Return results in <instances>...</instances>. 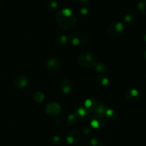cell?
I'll return each instance as SVG.
<instances>
[{
    "instance_id": "obj_1",
    "label": "cell",
    "mask_w": 146,
    "mask_h": 146,
    "mask_svg": "<svg viewBox=\"0 0 146 146\" xmlns=\"http://www.w3.org/2000/svg\"><path fill=\"white\" fill-rule=\"evenodd\" d=\"M56 21L58 25L63 29H71L76 23V17L71 9L64 8L56 13Z\"/></svg>"
},
{
    "instance_id": "obj_2",
    "label": "cell",
    "mask_w": 146,
    "mask_h": 146,
    "mask_svg": "<svg viewBox=\"0 0 146 146\" xmlns=\"http://www.w3.org/2000/svg\"><path fill=\"white\" fill-rule=\"evenodd\" d=\"M77 62L80 66L86 68L94 67L97 62L95 55L89 52H86L79 54L77 59Z\"/></svg>"
},
{
    "instance_id": "obj_3",
    "label": "cell",
    "mask_w": 146,
    "mask_h": 146,
    "mask_svg": "<svg viewBox=\"0 0 146 146\" xmlns=\"http://www.w3.org/2000/svg\"><path fill=\"white\" fill-rule=\"evenodd\" d=\"M124 29V24L121 21H114L108 26L107 34L111 38H116L123 34Z\"/></svg>"
},
{
    "instance_id": "obj_4",
    "label": "cell",
    "mask_w": 146,
    "mask_h": 146,
    "mask_svg": "<svg viewBox=\"0 0 146 146\" xmlns=\"http://www.w3.org/2000/svg\"><path fill=\"white\" fill-rule=\"evenodd\" d=\"M71 44L76 47H84L88 42V38L85 34L81 32H75L70 37Z\"/></svg>"
},
{
    "instance_id": "obj_5",
    "label": "cell",
    "mask_w": 146,
    "mask_h": 146,
    "mask_svg": "<svg viewBox=\"0 0 146 146\" xmlns=\"http://www.w3.org/2000/svg\"><path fill=\"white\" fill-rule=\"evenodd\" d=\"M106 118L104 115L95 113L90 120V125L95 129H101L106 124Z\"/></svg>"
},
{
    "instance_id": "obj_6",
    "label": "cell",
    "mask_w": 146,
    "mask_h": 146,
    "mask_svg": "<svg viewBox=\"0 0 146 146\" xmlns=\"http://www.w3.org/2000/svg\"><path fill=\"white\" fill-rule=\"evenodd\" d=\"M61 62L58 60L57 57H52L48 60L46 64L47 69H48V72L52 74H55V73L58 72V70L61 68Z\"/></svg>"
},
{
    "instance_id": "obj_7",
    "label": "cell",
    "mask_w": 146,
    "mask_h": 146,
    "mask_svg": "<svg viewBox=\"0 0 146 146\" xmlns=\"http://www.w3.org/2000/svg\"><path fill=\"white\" fill-rule=\"evenodd\" d=\"M80 137L81 135L79 132L76 129H72L66 133V140L69 145H74L79 141Z\"/></svg>"
},
{
    "instance_id": "obj_8",
    "label": "cell",
    "mask_w": 146,
    "mask_h": 146,
    "mask_svg": "<svg viewBox=\"0 0 146 146\" xmlns=\"http://www.w3.org/2000/svg\"><path fill=\"white\" fill-rule=\"evenodd\" d=\"M29 84V78L24 74H19L14 77L13 84L17 89H23L27 87Z\"/></svg>"
},
{
    "instance_id": "obj_9",
    "label": "cell",
    "mask_w": 146,
    "mask_h": 146,
    "mask_svg": "<svg viewBox=\"0 0 146 146\" xmlns=\"http://www.w3.org/2000/svg\"><path fill=\"white\" fill-rule=\"evenodd\" d=\"M46 113L48 115L51 116H56L60 114L61 111V107L58 103L55 102H49L46 105L45 109Z\"/></svg>"
},
{
    "instance_id": "obj_10",
    "label": "cell",
    "mask_w": 146,
    "mask_h": 146,
    "mask_svg": "<svg viewBox=\"0 0 146 146\" xmlns=\"http://www.w3.org/2000/svg\"><path fill=\"white\" fill-rule=\"evenodd\" d=\"M84 107L88 113H95L97 107L98 105V100L94 97H90L87 98L84 102Z\"/></svg>"
},
{
    "instance_id": "obj_11",
    "label": "cell",
    "mask_w": 146,
    "mask_h": 146,
    "mask_svg": "<svg viewBox=\"0 0 146 146\" xmlns=\"http://www.w3.org/2000/svg\"><path fill=\"white\" fill-rule=\"evenodd\" d=\"M59 87L61 91L64 94H68L73 89V83L68 79H64L60 82Z\"/></svg>"
},
{
    "instance_id": "obj_12",
    "label": "cell",
    "mask_w": 146,
    "mask_h": 146,
    "mask_svg": "<svg viewBox=\"0 0 146 146\" xmlns=\"http://www.w3.org/2000/svg\"><path fill=\"white\" fill-rule=\"evenodd\" d=\"M125 97L130 102H136L140 97V92L137 89L131 88L128 89L125 92Z\"/></svg>"
},
{
    "instance_id": "obj_13",
    "label": "cell",
    "mask_w": 146,
    "mask_h": 146,
    "mask_svg": "<svg viewBox=\"0 0 146 146\" xmlns=\"http://www.w3.org/2000/svg\"><path fill=\"white\" fill-rule=\"evenodd\" d=\"M117 116H118V115H117L116 112L114 110H113V109L110 108L107 109L105 114H104V117H105L106 120L110 122L114 121V120H116Z\"/></svg>"
},
{
    "instance_id": "obj_14",
    "label": "cell",
    "mask_w": 146,
    "mask_h": 146,
    "mask_svg": "<svg viewBox=\"0 0 146 146\" xmlns=\"http://www.w3.org/2000/svg\"><path fill=\"white\" fill-rule=\"evenodd\" d=\"M96 82L99 85L105 87L109 84V78L108 76L106 75L104 73H101L98 75L96 78Z\"/></svg>"
},
{
    "instance_id": "obj_15",
    "label": "cell",
    "mask_w": 146,
    "mask_h": 146,
    "mask_svg": "<svg viewBox=\"0 0 146 146\" xmlns=\"http://www.w3.org/2000/svg\"><path fill=\"white\" fill-rule=\"evenodd\" d=\"M79 119V117H78V115L76 114V113H71V114L68 115V116L67 117V124L69 126L75 125L78 122Z\"/></svg>"
},
{
    "instance_id": "obj_16",
    "label": "cell",
    "mask_w": 146,
    "mask_h": 146,
    "mask_svg": "<svg viewBox=\"0 0 146 146\" xmlns=\"http://www.w3.org/2000/svg\"><path fill=\"white\" fill-rule=\"evenodd\" d=\"M68 42V37L66 35H60L57 37L54 40V43L56 44L57 46H64Z\"/></svg>"
},
{
    "instance_id": "obj_17",
    "label": "cell",
    "mask_w": 146,
    "mask_h": 146,
    "mask_svg": "<svg viewBox=\"0 0 146 146\" xmlns=\"http://www.w3.org/2000/svg\"><path fill=\"white\" fill-rule=\"evenodd\" d=\"M46 8L50 11H55L58 8V4L54 0H47L45 2Z\"/></svg>"
},
{
    "instance_id": "obj_18",
    "label": "cell",
    "mask_w": 146,
    "mask_h": 146,
    "mask_svg": "<svg viewBox=\"0 0 146 146\" xmlns=\"http://www.w3.org/2000/svg\"><path fill=\"white\" fill-rule=\"evenodd\" d=\"M124 20H125V22L127 23H133L138 19V16L137 14H134V13H130V14H125V17H124Z\"/></svg>"
},
{
    "instance_id": "obj_19",
    "label": "cell",
    "mask_w": 146,
    "mask_h": 146,
    "mask_svg": "<svg viewBox=\"0 0 146 146\" xmlns=\"http://www.w3.org/2000/svg\"><path fill=\"white\" fill-rule=\"evenodd\" d=\"M33 98L35 100L36 102H42L43 100L45 98V96H44V94L41 91H36L33 94Z\"/></svg>"
},
{
    "instance_id": "obj_20",
    "label": "cell",
    "mask_w": 146,
    "mask_h": 146,
    "mask_svg": "<svg viewBox=\"0 0 146 146\" xmlns=\"http://www.w3.org/2000/svg\"><path fill=\"white\" fill-rule=\"evenodd\" d=\"M89 144L91 146H104L102 140L98 137H93L90 140Z\"/></svg>"
},
{
    "instance_id": "obj_21",
    "label": "cell",
    "mask_w": 146,
    "mask_h": 146,
    "mask_svg": "<svg viewBox=\"0 0 146 146\" xmlns=\"http://www.w3.org/2000/svg\"><path fill=\"white\" fill-rule=\"evenodd\" d=\"M138 9L143 15L146 16V0H141L138 3Z\"/></svg>"
},
{
    "instance_id": "obj_22",
    "label": "cell",
    "mask_w": 146,
    "mask_h": 146,
    "mask_svg": "<svg viewBox=\"0 0 146 146\" xmlns=\"http://www.w3.org/2000/svg\"><path fill=\"white\" fill-rule=\"evenodd\" d=\"M94 70L98 73H104L106 70V66L102 62H96V64L94 66Z\"/></svg>"
},
{
    "instance_id": "obj_23",
    "label": "cell",
    "mask_w": 146,
    "mask_h": 146,
    "mask_svg": "<svg viewBox=\"0 0 146 146\" xmlns=\"http://www.w3.org/2000/svg\"><path fill=\"white\" fill-rule=\"evenodd\" d=\"M88 112L86 110L84 107H79L76 110V114L78 115L80 119L85 118L87 116V115H88Z\"/></svg>"
},
{
    "instance_id": "obj_24",
    "label": "cell",
    "mask_w": 146,
    "mask_h": 146,
    "mask_svg": "<svg viewBox=\"0 0 146 146\" xmlns=\"http://www.w3.org/2000/svg\"><path fill=\"white\" fill-rule=\"evenodd\" d=\"M107 109H108L107 106L105 104H104V103H101V104H98V107H97V108H96V110L95 113H98V114H101V115H104V114H105V113H106V111Z\"/></svg>"
},
{
    "instance_id": "obj_25",
    "label": "cell",
    "mask_w": 146,
    "mask_h": 146,
    "mask_svg": "<svg viewBox=\"0 0 146 146\" xmlns=\"http://www.w3.org/2000/svg\"><path fill=\"white\" fill-rule=\"evenodd\" d=\"M52 142L54 143H55V144L56 145H58L60 144V143H61V137H59L58 135H54V137H52Z\"/></svg>"
},
{
    "instance_id": "obj_26",
    "label": "cell",
    "mask_w": 146,
    "mask_h": 146,
    "mask_svg": "<svg viewBox=\"0 0 146 146\" xmlns=\"http://www.w3.org/2000/svg\"><path fill=\"white\" fill-rule=\"evenodd\" d=\"M88 11L86 8H82L81 9V10H80V14H81V16H83V17L86 16L87 14H88Z\"/></svg>"
},
{
    "instance_id": "obj_27",
    "label": "cell",
    "mask_w": 146,
    "mask_h": 146,
    "mask_svg": "<svg viewBox=\"0 0 146 146\" xmlns=\"http://www.w3.org/2000/svg\"><path fill=\"white\" fill-rule=\"evenodd\" d=\"M80 4H82V5H86V4H88L90 0H76Z\"/></svg>"
},
{
    "instance_id": "obj_28",
    "label": "cell",
    "mask_w": 146,
    "mask_h": 146,
    "mask_svg": "<svg viewBox=\"0 0 146 146\" xmlns=\"http://www.w3.org/2000/svg\"><path fill=\"white\" fill-rule=\"evenodd\" d=\"M84 133H85L86 135H88L89 134H91V130L88 127H86L85 128H84Z\"/></svg>"
},
{
    "instance_id": "obj_29",
    "label": "cell",
    "mask_w": 146,
    "mask_h": 146,
    "mask_svg": "<svg viewBox=\"0 0 146 146\" xmlns=\"http://www.w3.org/2000/svg\"><path fill=\"white\" fill-rule=\"evenodd\" d=\"M144 40H145V43H146V31H145V34H144Z\"/></svg>"
},
{
    "instance_id": "obj_30",
    "label": "cell",
    "mask_w": 146,
    "mask_h": 146,
    "mask_svg": "<svg viewBox=\"0 0 146 146\" xmlns=\"http://www.w3.org/2000/svg\"><path fill=\"white\" fill-rule=\"evenodd\" d=\"M144 54H145V57H146V51L145 52V53H144Z\"/></svg>"
}]
</instances>
